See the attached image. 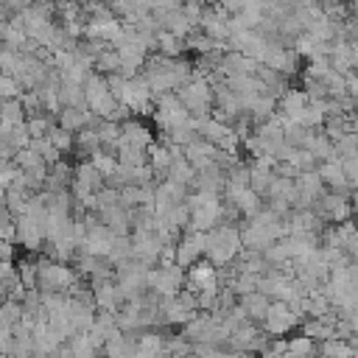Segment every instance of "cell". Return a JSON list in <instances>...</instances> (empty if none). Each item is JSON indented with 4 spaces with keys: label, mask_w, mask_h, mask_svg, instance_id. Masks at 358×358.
Listing matches in <instances>:
<instances>
[{
    "label": "cell",
    "mask_w": 358,
    "mask_h": 358,
    "mask_svg": "<svg viewBox=\"0 0 358 358\" xmlns=\"http://www.w3.org/2000/svg\"><path fill=\"white\" fill-rule=\"evenodd\" d=\"M294 185H296V201H294L296 210H313V204H319V199L324 196V185H322L316 171L296 173Z\"/></svg>",
    "instance_id": "8"
},
{
    "label": "cell",
    "mask_w": 358,
    "mask_h": 358,
    "mask_svg": "<svg viewBox=\"0 0 358 358\" xmlns=\"http://www.w3.org/2000/svg\"><path fill=\"white\" fill-rule=\"evenodd\" d=\"M171 162H173V157H171L168 143H162V145H154V143H151V148H148V168H151L154 173H168Z\"/></svg>",
    "instance_id": "27"
},
{
    "label": "cell",
    "mask_w": 358,
    "mask_h": 358,
    "mask_svg": "<svg viewBox=\"0 0 358 358\" xmlns=\"http://www.w3.org/2000/svg\"><path fill=\"white\" fill-rule=\"evenodd\" d=\"M92 299H95V305L101 308V310H117L126 299H123V291H120V285L117 282H112V280H106V282H98V285H92Z\"/></svg>",
    "instance_id": "20"
},
{
    "label": "cell",
    "mask_w": 358,
    "mask_h": 358,
    "mask_svg": "<svg viewBox=\"0 0 358 358\" xmlns=\"http://www.w3.org/2000/svg\"><path fill=\"white\" fill-rule=\"evenodd\" d=\"M148 291H154L157 296L162 299H171L182 291L185 285V274L179 266H157V268H148V280H145Z\"/></svg>",
    "instance_id": "5"
},
{
    "label": "cell",
    "mask_w": 358,
    "mask_h": 358,
    "mask_svg": "<svg viewBox=\"0 0 358 358\" xmlns=\"http://www.w3.org/2000/svg\"><path fill=\"white\" fill-rule=\"evenodd\" d=\"M341 171H344V179H347V185L358 190V151H355V154H347V157H341Z\"/></svg>",
    "instance_id": "39"
},
{
    "label": "cell",
    "mask_w": 358,
    "mask_h": 358,
    "mask_svg": "<svg viewBox=\"0 0 358 358\" xmlns=\"http://www.w3.org/2000/svg\"><path fill=\"white\" fill-rule=\"evenodd\" d=\"M165 179H168V182L182 185V187H190V185H193V179H196V171L187 165V159H185V157H179V159H173V162H171V168H168Z\"/></svg>",
    "instance_id": "26"
},
{
    "label": "cell",
    "mask_w": 358,
    "mask_h": 358,
    "mask_svg": "<svg viewBox=\"0 0 358 358\" xmlns=\"http://www.w3.org/2000/svg\"><path fill=\"white\" fill-rule=\"evenodd\" d=\"M182 50H185V39H176V36L159 31V36H157V53H162L168 59H179Z\"/></svg>",
    "instance_id": "33"
},
{
    "label": "cell",
    "mask_w": 358,
    "mask_h": 358,
    "mask_svg": "<svg viewBox=\"0 0 358 358\" xmlns=\"http://www.w3.org/2000/svg\"><path fill=\"white\" fill-rule=\"evenodd\" d=\"M310 358H327V355H324V352H316V355H310Z\"/></svg>",
    "instance_id": "43"
},
{
    "label": "cell",
    "mask_w": 358,
    "mask_h": 358,
    "mask_svg": "<svg viewBox=\"0 0 358 358\" xmlns=\"http://www.w3.org/2000/svg\"><path fill=\"white\" fill-rule=\"evenodd\" d=\"M59 101H62V109L64 106H76V109H81V106H87V101H84V84H76V81H59Z\"/></svg>",
    "instance_id": "24"
},
{
    "label": "cell",
    "mask_w": 358,
    "mask_h": 358,
    "mask_svg": "<svg viewBox=\"0 0 358 358\" xmlns=\"http://www.w3.org/2000/svg\"><path fill=\"white\" fill-rule=\"evenodd\" d=\"M218 70H221L227 78H232V76H255L257 62L249 59V56H243V53H232V50H229V53L221 56Z\"/></svg>",
    "instance_id": "19"
},
{
    "label": "cell",
    "mask_w": 358,
    "mask_h": 358,
    "mask_svg": "<svg viewBox=\"0 0 358 358\" xmlns=\"http://www.w3.org/2000/svg\"><path fill=\"white\" fill-rule=\"evenodd\" d=\"M268 305H271V299L266 294H260V291H252V294H243L241 296V308H243V313H246L249 322H263Z\"/></svg>",
    "instance_id": "23"
},
{
    "label": "cell",
    "mask_w": 358,
    "mask_h": 358,
    "mask_svg": "<svg viewBox=\"0 0 358 358\" xmlns=\"http://www.w3.org/2000/svg\"><path fill=\"white\" fill-rule=\"evenodd\" d=\"M185 285L193 288L196 294H201V291H218V271H215V266L210 260L193 263L190 271H187V277H185Z\"/></svg>",
    "instance_id": "15"
},
{
    "label": "cell",
    "mask_w": 358,
    "mask_h": 358,
    "mask_svg": "<svg viewBox=\"0 0 358 358\" xmlns=\"http://www.w3.org/2000/svg\"><path fill=\"white\" fill-rule=\"evenodd\" d=\"M90 157H92V159H90L92 168H95L103 179H112V176H115V171H117V165H120L117 157H112V154H106V151H101V148H98L95 154H90Z\"/></svg>",
    "instance_id": "32"
},
{
    "label": "cell",
    "mask_w": 358,
    "mask_h": 358,
    "mask_svg": "<svg viewBox=\"0 0 358 358\" xmlns=\"http://www.w3.org/2000/svg\"><path fill=\"white\" fill-rule=\"evenodd\" d=\"M350 215H352V204L344 193H324L319 199V218L322 221L341 224V221H350Z\"/></svg>",
    "instance_id": "12"
},
{
    "label": "cell",
    "mask_w": 358,
    "mask_h": 358,
    "mask_svg": "<svg viewBox=\"0 0 358 358\" xmlns=\"http://www.w3.org/2000/svg\"><path fill=\"white\" fill-rule=\"evenodd\" d=\"M187 201V187H182V185H176V182H168V179H162L157 187H154V215L159 218V215H165L168 210H173V207H179V204H185Z\"/></svg>",
    "instance_id": "10"
},
{
    "label": "cell",
    "mask_w": 358,
    "mask_h": 358,
    "mask_svg": "<svg viewBox=\"0 0 358 358\" xmlns=\"http://www.w3.org/2000/svg\"><path fill=\"white\" fill-rule=\"evenodd\" d=\"M201 255H204V232L185 229V235L176 243V266L179 268H190L193 263H199Z\"/></svg>",
    "instance_id": "13"
},
{
    "label": "cell",
    "mask_w": 358,
    "mask_h": 358,
    "mask_svg": "<svg viewBox=\"0 0 358 358\" xmlns=\"http://www.w3.org/2000/svg\"><path fill=\"white\" fill-rule=\"evenodd\" d=\"M215 154H218V148H215L213 143L201 140V137H196L190 145L182 148V157L187 159V165H190L193 171H201V168L213 165V162H215Z\"/></svg>",
    "instance_id": "16"
},
{
    "label": "cell",
    "mask_w": 358,
    "mask_h": 358,
    "mask_svg": "<svg viewBox=\"0 0 358 358\" xmlns=\"http://www.w3.org/2000/svg\"><path fill=\"white\" fill-rule=\"evenodd\" d=\"M92 70L95 73H101V76H109V73H117L120 70V56H117V50L112 48V45H106L98 56H95V64H92Z\"/></svg>",
    "instance_id": "28"
},
{
    "label": "cell",
    "mask_w": 358,
    "mask_h": 358,
    "mask_svg": "<svg viewBox=\"0 0 358 358\" xmlns=\"http://www.w3.org/2000/svg\"><path fill=\"white\" fill-rule=\"evenodd\" d=\"M28 148H31V151H34V154H36V157H39V159H42V162L48 165V168L59 162V151L53 148V143H50L48 137H34Z\"/></svg>",
    "instance_id": "31"
},
{
    "label": "cell",
    "mask_w": 358,
    "mask_h": 358,
    "mask_svg": "<svg viewBox=\"0 0 358 358\" xmlns=\"http://www.w3.org/2000/svg\"><path fill=\"white\" fill-rule=\"evenodd\" d=\"M154 120H157V126L168 134V131H173V129H179V126H187L190 112L182 106V101L176 98V92H165V95L157 98Z\"/></svg>",
    "instance_id": "4"
},
{
    "label": "cell",
    "mask_w": 358,
    "mask_h": 358,
    "mask_svg": "<svg viewBox=\"0 0 358 358\" xmlns=\"http://www.w3.org/2000/svg\"><path fill=\"white\" fill-rule=\"evenodd\" d=\"M165 352H168V341L157 330H148L137 338V358H162Z\"/></svg>",
    "instance_id": "22"
},
{
    "label": "cell",
    "mask_w": 358,
    "mask_h": 358,
    "mask_svg": "<svg viewBox=\"0 0 358 358\" xmlns=\"http://www.w3.org/2000/svg\"><path fill=\"white\" fill-rule=\"evenodd\" d=\"M308 106V95L305 90H285L280 98H277V117L280 120H296L299 112Z\"/></svg>",
    "instance_id": "17"
},
{
    "label": "cell",
    "mask_w": 358,
    "mask_h": 358,
    "mask_svg": "<svg viewBox=\"0 0 358 358\" xmlns=\"http://www.w3.org/2000/svg\"><path fill=\"white\" fill-rule=\"evenodd\" d=\"M201 34L204 36H210L215 45H221L224 48V42L229 39V14L221 8V6H215V8H204V14H201Z\"/></svg>",
    "instance_id": "11"
},
{
    "label": "cell",
    "mask_w": 358,
    "mask_h": 358,
    "mask_svg": "<svg viewBox=\"0 0 358 358\" xmlns=\"http://www.w3.org/2000/svg\"><path fill=\"white\" fill-rule=\"evenodd\" d=\"M0 358H8V355H0Z\"/></svg>",
    "instance_id": "44"
},
{
    "label": "cell",
    "mask_w": 358,
    "mask_h": 358,
    "mask_svg": "<svg viewBox=\"0 0 358 358\" xmlns=\"http://www.w3.org/2000/svg\"><path fill=\"white\" fill-rule=\"evenodd\" d=\"M17 243H22L28 252H39L45 243V224L31 215H17Z\"/></svg>",
    "instance_id": "14"
},
{
    "label": "cell",
    "mask_w": 358,
    "mask_h": 358,
    "mask_svg": "<svg viewBox=\"0 0 358 358\" xmlns=\"http://www.w3.org/2000/svg\"><path fill=\"white\" fill-rule=\"evenodd\" d=\"M176 98L182 101V106L190 112V117H207L210 109H213V87L207 78L196 76L190 81H185L179 90H176Z\"/></svg>",
    "instance_id": "3"
},
{
    "label": "cell",
    "mask_w": 358,
    "mask_h": 358,
    "mask_svg": "<svg viewBox=\"0 0 358 358\" xmlns=\"http://www.w3.org/2000/svg\"><path fill=\"white\" fill-rule=\"evenodd\" d=\"M17 280L25 291H36V260H22L17 266Z\"/></svg>",
    "instance_id": "35"
},
{
    "label": "cell",
    "mask_w": 358,
    "mask_h": 358,
    "mask_svg": "<svg viewBox=\"0 0 358 358\" xmlns=\"http://www.w3.org/2000/svg\"><path fill=\"white\" fill-rule=\"evenodd\" d=\"M179 3H185V0H179Z\"/></svg>",
    "instance_id": "45"
},
{
    "label": "cell",
    "mask_w": 358,
    "mask_h": 358,
    "mask_svg": "<svg viewBox=\"0 0 358 358\" xmlns=\"http://www.w3.org/2000/svg\"><path fill=\"white\" fill-rule=\"evenodd\" d=\"M129 241H131V260L151 268L159 257V249H162V241L157 238V232L154 229H134V235H129Z\"/></svg>",
    "instance_id": "7"
},
{
    "label": "cell",
    "mask_w": 358,
    "mask_h": 358,
    "mask_svg": "<svg viewBox=\"0 0 358 358\" xmlns=\"http://www.w3.org/2000/svg\"><path fill=\"white\" fill-rule=\"evenodd\" d=\"M103 347H106V355L109 358H137V338H131L126 333H120L117 338L106 341Z\"/></svg>",
    "instance_id": "25"
},
{
    "label": "cell",
    "mask_w": 358,
    "mask_h": 358,
    "mask_svg": "<svg viewBox=\"0 0 358 358\" xmlns=\"http://www.w3.org/2000/svg\"><path fill=\"white\" fill-rule=\"evenodd\" d=\"M241 235L232 224H218L210 232H204V255L213 266H229L241 255Z\"/></svg>",
    "instance_id": "1"
},
{
    "label": "cell",
    "mask_w": 358,
    "mask_h": 358,
    "mask_svg": "<svg viewBox=\"0 0 358 358\" xmlns=\"http://www.w3.org/2000/svg\"><path fill=\"white\" fill-rule=\"evenodd\" d=\"M319 352H324L327 358H352V350H350V344L344 338H327V341H322Z\"/></svg>",
    "instance_id": "36"
},
{
    "label": "cell",
    "mask_w": 358,
    "mask_h": 358,
    "mask_svg": "<svg viewBox=\"0 0 358 358\" xmlns=\"http://www.w3.org/2000/svg\"><path fill=\"white\" fill-rule=\"evenodd\" d=\"M48 140L53 143V148L59 151V154H64V151H70L73 148V131H67V129H62L59 123L48 131Z\"/></svg>",
    "instance_id": "37"
},
{
    "label": "cell",
    "mask_w": 358,
    "mask_h": 358,
    "mask_svg": "<svg viewBox=\"0 0 358 358\" xmlns=\"http://www.w3.org/2000/svg\"><path fill=\"white\" fill-rule=\"evenodd\" d=\"M285 352L299 355V358H310V355H313V338H308V336H294V338H288Z\"/></svg>",
    "instance_id": "38"
},
{
    "label": "cell",
    "mask_w": 358,
    "mask_h": 358,
    "mask_svg": "<svg viewBox=\"0 0 358 358\" xmlns=\"http://www.w3.org/2000/svg\"><path fill=\"white\" fill-rule=\"evenodd\" d=\"M120 143L134 145V148H140V151H148V148H151V143H154V137H151V131H148L140 120L129 117V120H123V123H120Z\"/></svg>",
    "instance_id": "18"
},
{
    "label": "cell",
    "mask_w": 358,
    "mask_h": 358,
    "mask_svg": "<svg viewBox=\"0 0 358 358\" xmlns=\"http://www.w3.org/2000/svg\"><path fill=\"white\" fill-rule=\"evenodd\" d=\"M347 98L355 103L358 109V73H347Z\"/></svg>",
    "instance_id": "40"
},
{
    "label": "cell",
    "mask_w": 358,
    "mask_h": 358,
    "mask_svg": "<svg viewBox=\"0 0 358 358\" xmlns=\"http://www.w3.org/2000/svg\"><path fill=\"white\" fill-rule=\"evenodd\" d=\"M76 271L67 266V263H59V260H36V291L42 294H67L70 285L76 282Z\"/></svg>",
    "instance_id": "2"
},
{
    "label": "cell",
    "mask_w": 358,
    "mask_h": 358,
    "mask_svg": "<svg viewBox=\"0 0 358 358\" xmlns=\"http://www.w3.org/2000/svg\"><path fill=\"white\" fill-rule=\"evenodd\" d=\"M120 103L134 112V115H145V112H154V92L148 90L145 78L143 76H134V78H126V90L120 95Z\"/></svg>",
    "instance_id": "6"
},
{
    "label": "cell",
    "mask_w": 358,
    "mask_h": 358,
    "mask_svg": "<svg viewBox=\"0 0 358 358\" xmlns=\"http://www.w3.org/2000/svg\"><path fill=\"white\" fill-rule=\"evenodd\" d=\"M48 3H53V6H59V8H62V6H67L70 0H48Z\"/></svg>",
    "instance_id": "42"
},
{
    "label": "cell",
    "mask_w": 358,
    "mask_h": 358,
    "mask_svg": "<svg viewBox=\"0 0 358 358\" xmlns=\"http://www.w3.org/2000/svg\"><path fill=\"white\" fill-rule=\"evenodd\" d=\"M0 120L8 123V126H17V123H25V109H22V101L20 98H8L0 103Z\"/></svg>",
    "instance_id": "30"
},
{
    "label": "cell",
    "mask_w": 358,
    "mask_h": 358,
    "mask_svg": "<svg viewBox=\"0 0 358 358\" xmlns=\"http://www.w3.org/2000/svg\"><path fill=\"white\" fill-rule=\"evenodd\" d=\"M67 352H70L73 358H95L98 347L92 344V338H90L87 333H76V336L67 341Z\"/></svg>",
    "instance_id": "29"
},
{
    "label": "cell",
    "mask_w": 358,
    "mask_h": 358,
    "mask_svg": "<svg viewBox=\"0 0 358 358\" xmlns=\"http://www.w3.org/2000/svg\"><path fill=\"white\" fill-rule=\"evenodd\" d=\"M316 173H319V179H322V185H327L333 193H344L350 185H347V179H344V171H341V159H327V162H322L319 168H316Z\"/></svg>",
    "instance_id": "21"
},
{
    "label": "cell",
    "mask_w": 358,
    "mask_h": 358,
    "mask_svg": "<svg viewBox=\"0 0 358 358\" xmlns=\"http://www.w3.org/2000/svg\"><path fill=\"white\" fill-rule=\"evenodd\" d=\"M296 322H299V316L294 313L291 305L271 299V305H268V310H266V316H263V330H266L268 336H285Z\"/></svg>",
    "instance_id": "9"
},
{
    "label": "cell",
    "mask_w": 358,
    "mask_h": 358,
    "mask_svg": "<svg viewBox=\"0 0 358 358\" xmlns=\"http://www.w3.org/2000/svg\"><path fill=\"white\" fill-rule=\"evenodd\" d=\"M25 126H28V134H31V140H34V137H48V131H50L56 123H53V117H48V115H34V117H25Z\"/></svg>",
    "instance_id": "34"
},
{
    "label": "cell",
    "mask_w": 358,
    "mask_h": 358,
    "mask_svg": "<svg viewBox=\"0 0 358 358\" xmlns=\"http://www.w3.org/2000/svg\"><path fill=\"white\" fill-rule=\"evenodd\" d=\"M11 257H14V243L0 241V263H3V260H11Z\"/></svg>",
    "instance_id": "41"
}]
</instances>
